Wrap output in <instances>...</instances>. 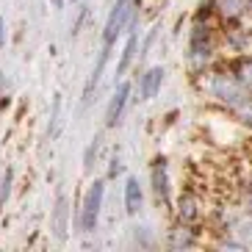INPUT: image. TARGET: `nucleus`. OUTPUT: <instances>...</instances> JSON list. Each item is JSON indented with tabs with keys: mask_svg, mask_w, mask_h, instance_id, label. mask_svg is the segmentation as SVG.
Masks as SVG:
<instances>
[{
	"mask_svg": "<svg viewBox=\"0 0 252 252\" xmlns=\"http://www.w3.org/2000/svg\"><path fill=\"white\" fill-rule=\"evenodd\" d=\"M130 92H133L130 83L119 81L117 92H114V97H111V103H108V111H105V125H108V127H117L119 122H122L125 108H127V103H130Z\"/></svg>",
	"mask_w": 252,
	"mask_h": 252,
	"instance_id": "obj_6",
	"label": "nucleus"
},
{
	"mask_svg": "<svg viewBox=\"0 0 252 252\" xmlns=\"http://www.w3.org/2000/svg\"><path fill=\"white\" fill-rule=\"evenodd\" d=\"M216 42H214V28L208 23V17H197L191 33H189V61H191L197 69L208 67L211 59H214Z\"/></svg>",
	"mask_w": 252,
	"mask_h": 252,
	"instance_id": "obj_2",
	"label": "nucleus"
},
{
	"mask_svg": "<svg viewBox=\"0 0 252 252\" xmlns=\"http://www.w3.org/2000/svg\"><path fill=\"white\" fill-rule=\"evenodd\" d=\"M67 216H69V200L67 194H59L56 200V211H53V233L59 236V241H67Z\"/></svg>",
	"mask_w": 252,
	"mask_h": 252,
	"instance_id": "obj_10",
	"label": "nucleus"
},
{
	"mask_svg": "<svg viewBox=\"0 0 252 252\" xmlns=\"http://www.w3.org/2000/svg\"><path fill=\"white\" fill-rule=\"evenodd\" d=\"M211 11H214L224 25L241 23L252 11V0H211Z\"/></svg>",
	"mask_w": 252,
	"mask_h": 252,
	"instance_id": "obj_5",
	"label": "nucleus"
},
{
	"mask_svg": "<svg viewBox=\"0 0 252 252\" xmlns=\"http://www.w3.org/2000/svg\"><path fill=\"white\" fill-rule=\"evenodd\" d=\"M241 208H244L247 214H250V216H252V186H250V191H247V194H244V202H241Z\"/></svg>",
	"mask_w": 252,
	"mask_h": 252,
	"instance_id": "obj_20",
	"label": "nucleus"
},
{
	"mask_svg": "<svg viewBox=\"0 0 252 252\" xmlns=\"http://www.w3.org/2000/svg\"><path fill=\"white\" fill-rule=\"evenodd\" d=\"M136 50H139V36H136V28H133V31H127V42H125V47H122V56H119V64H117L119 78L130 69V64H133V59H136Z\"/></svg>",
	"mask_w": 252,
	"mask_h": 252,
	"instance_id": "obj_13",
	"label": "nucleus"
},
{
	"mask_svg": "<svg viewBox=\"0 0 252 252\" xmlns=\"http://www.w3.org/2000/svg\"><path fill=\"white\" fill-rule=\"evenodd\" d=\"M197 244V238H194V227H186V224H178V227L172 230L169 236V247L172 250H189V247Z\"/></svg>",
	"mask_w": 252,
	"mask_h": 252,
	"instance_id": "obj_14",
	"label": "nucleus"
},
{
	"mask_svg": "<svg viewBox=\"0 0 252 252\" xmlns=\"http://www.w3.org/2000/svg\"><path fill=\"white\" fill-rule=\"evenodd\" d=\"M150 183H153V194L161 205H169V172H166V158L158 156L150 166Z\"/></svg>",
	"mask_w": 252,
	"mask_h": 252,
	"instance_id": "obj_7",
	"label": "nucleus"
},
{
	"mask_svg": "<svg viewBox=\"0 0 252 252\" xmlns=\"http://www.w3.org/2000/svg\"><path fill=\"white\" fill-rule=\"evenodd\" d=\"M6 45V20L0 17V47Z\"/></svg>",
	"mask_w": 252,
	"mask_h": 252,
	"instance_id": "obj_21",
	"label": "nucleus"
},
{
	"mask_svg": "<svg viewBox=\"0 0 252 252\" xmlns=\"http://www.w3.org/2000/svg\"><path fill=\"white\" fill-rule=\"evenodd\" d=\"M11 180H14V172L6 169V175H3V183H0V205L8 200V191H11Z\"/></svg>",
	"mask_w": 252,
	"mask_h": 252,
	"instance_id": "obj_17",
	"label": "nucleus"
},
{
	"mask_svg": "<svg viewBox=\"0 0 252 252\" xmlns=\"http://www.w3.org/2000/svg\"><path fill=\"white\" fill-rule=\"evenodd\" d=\"M97 147H100V136H97L94 141L89 144V150H86V169H92L94 166V156H97Z\"/></svg>",
	"mask_w": 252,
	"mask_h": 252,
	"instance_id": "obj_18",
	"label": "nucleus"
},
{
	"mask_svg": "<svg viewBox=\"0 0 252 252\" xmlns=\"http://www.w3.org/2000/svg\"><path fill=\"white\" fill-rule=\"evenodd\" d=\"M144 205V191H141L139 178H127L125 180V211L130 216H136Z\"/></svg>",
	"mask_w": 252,
	"mask_h": 252,
	"instance_id": "obj_11",
	"label": "nucleus"
},
{
	"mask_svg": "<svg viewBox=\"0 0 252 252\" xmlns=\"http://www.w3.org/2000/svg\"><path fill=\"white\" fill-rule=\"evenodd\" d=\"M108 56H111V47H108V45H103V50H100V59H97L94 69H92V75H89L86 92H83V103H92V94H94L97 83H100V78H103V69H105V61H108Z\"/></svg>",
	"mask_w": 252,
	"mask_h": 252,
	"instance_id": "obj_12",
	"label": "nucleus"
},
{
	"mask_svg": "<svg viewBox=\"0 0 252 252\" xmlns=\"http://www.w3.org/2000/svg\"><path fill=\"white\" fill-rule=\"evenodd\" d=\"M233 117L238 119V122H241V125H247V127H252V97H247L244 103L241 105H236V108H233Z\"/></svg>",
	"mask_w": 252,
	"mask_h": 252,
	"instance_id": "obj_16",
	"label": "nucleus"
},
{
	"mask_svg": "<svg viewBox=\"0 0 252 252\" xmlns=\"http://www.w3.org/2000/svg\"><path fill=\"white\" fill-rule=\"evenodd\" d=\"M163 67H150L147 72L139 78V100H153V97L158 94V89H161L163 83Z\"/></svg>",
	"mask_w": 252,
	"mask_h": 252,
	"instance_id": "obj_9",
	"label": "nucleus"
},
{
	"mask_svg": "<svg viewBox=\"0 0 252 252\" xmlns=\"http://www.w3.org/2000/svg\"><path fill=\"white\" fill-rule=\"evenodd\" d=\"M136 17H139V0H117L111 8V14L105 20L103 28V45L111 47L119 39L122 31H133L136 28Z\"/></svg>",
	"mask_w": 252,
	"mask_h": 252,
	"instance_id": "obj_3",
	"label": "nucleus"
},
{
	"mask_svg": "<svg viewBox=\"0 0 252 252\" xmlns=\"http://www.w3.org/2000/svg\"><path fill=\"white\" fill-rule=\"evenodd\" d=\"M72 3H78V0H72Z\"/></svg>",
	"mask_w": 252,
	"mask_h": 252,
	"instance_id": "obj_23",
	"label": "nucleus"
},
{
	"mask_svg": "<svg viewBox=\"0 0 252 252\" xmlns=\"http://www.w3.org/2000/svg\"><path fill=\"white\" fill-rule=\"evenodd\" d=\"M202 86H205V94L214 103L224 105L227 111H233L236 105L244 103L247 97H252V92L233 75V69H214V72H208Z\"/></svg>",
	"mask_w": 252,
	"mask_h": 252,
	"instance_id": "obj_1",
	"label": "nucleus"
},
{
	"mask_svg": "<svg viewBox=\"0 0 252 252\" xmlns=\"http://www.w3.org/2000/svg\"><path fill=\"white\" fill-rule=\"evenodd\" d=\"M230 69H233V75L252 92V56H241L236 64H230Z\"/></svg>",
	"mask_w": 252,
	"mask_h": 252,
	"instance_id": "obj_15",
	"label": "nucleus"
},
{
	"mask_svg": "<svg viewBox=\"0 0 252 252\" xmlns=\"http://www.w3.org/2000/svg\"><path fill=\"white\" fill-rule=\"evenodd\" d=\"M119 169H122V161H119V156H114L111 169H108V178H117V175H119Z\"/></svg>",
	"mask_w": 252,
	"mask_h": 252,
	"instance_id": "obj_19",
	"label": "nucleus"
},
{
	"mask_svg": "<svg viewBox=\"0 0 252 252\" xmlns=\"http://www.w3.org/2000/svg\"><path fill=\"white\" fill-rule=\"evenodd\" d=\"M103 200H105V183L103 180H94L92 189L86 191V197H83L81 211L75 214V222H78V227H81L83 233H92V230L97 227L100 211H103Z\"/></svg>",
	"mask_w": 252,
	"mask_h": 252,
	"instance_id": "obj_4",
	"label": "nucleus"
},
{
	"mask_svg": "<svg viewBox=\"0 0 252 252\" xmlns=\"http://www.w3.org/2000/svg\"><path fill=\"white\" fill-rule=\"evenodd\" d=\"M202 219V202L197 194L186 191L178 200V224H186V227H194V224Z\"/></svg>",
	"mask_w": 252,
	"mask_h": 252,
	"instance_id": "obj_8",
	"label": "nucleus"
},
{
	"mask_svg": "<svg viewBox=\"0 0 252 252\" xmlns=\"http://www.w3.org/2000/svg\"><path fill=\"white\" fill-rule=\"evenodd\" d=\"M50 3H53L56 8H64V3H67V0H50Z\"/></svg>",
	"mask_w": 252,
	"mask_h": 252,
	"instance_id": "obj_22",
	"label": "nucleus"
}]
</instances>
